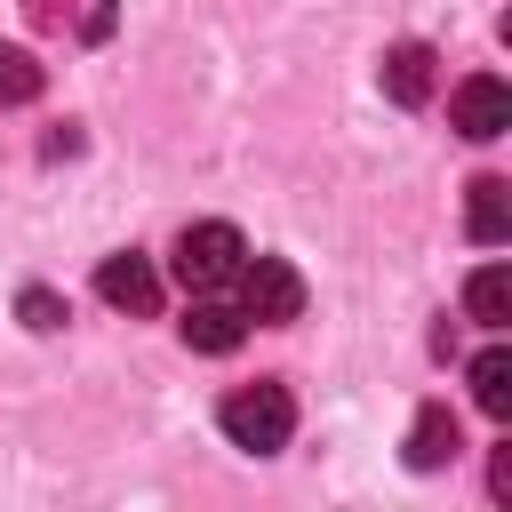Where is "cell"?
Segmentation results:
<instances>
[{
  "label": "cell",
  "mask_w": 512,
  "mask_h": 512,
  "mask_svg": "<svg viewBox=\"0 0 512 512\" xmlns=\"http://www.w3.org/2000/svg\"><path fill=\"white\" fill-rule=\"evenodd\" d=\"M216 424H224V440L232 448H248V456H272V448H288V432H296V392L288 384H240V392H224V408H216Z\"/></svg>",
  "instance_id": "6da1fadb"
},
{
  "label": "cell",
  "mask_w": 512,
  "mask_h": 512,
  "mask_svg": "<svg viewBox=\"0 0 512 512\" xmlns=\"http://www.w3.org/2000/svg\"><path fill=\"white\" fill-rule=\"evenodd\" d=\"M240 256H248V240H240L224 216H208V224H184V232H176V280H184V288H200V296L232 288Z\"/></svg>",
  "instance_id": "7a4b0ae2"
},
{
  "label": "cell",
  "mask_w": 512,
  "mask_h": 512,
  "mask_svg": "<svg viewBox=\"0 0 512 512\" xmlns=\"http://www.w3.org/2000/svg\"><path fill=\"white\" fill-rule=\"evenodd\" d=\"M232 288H240V312H248L256 328H288V320L304 312V272H296L288 256H240Z\"/></svg>",
  "instance_id": "3957f363"
},
{
  "label": "cell",
  "mask_w": 512,
  "mask_h": 512,
  "mask_svg": "<svg viewBox=\"0 0 512 512\" xmlns=\"http://www.w3.org/2000/svg\"><path fill=\"white\" fill-rule=\"evenodd\" d=\"M448 128H456V136H472V144H496V136L512 128V88H504L496 72L456 80V96H448Z\"/></svg>",
  "instance_id": "277c9868"
},
{
  "label": "cell",
  "mask_w": 512,
  "mask_h": 512,
  "mask_svg": "<svg viewBox=\"0 0 512 512\" xmlns=\"http://www.w3.org/2000/svg\"><path fill=\"white\" fill-rule=\"evenodd\" d=\"M96 296H104L112 312H128V320H152V312H160V272H152V256H136V248L104 256V264H96Z\"/></svg>",
  "instance_id": "5b68a950"
},
{
  "label": "cell",
  "mask_w": 512,
  "mask_h": 512,
  "mask_svg": "<svg viewBox=\"0 0 512 512\" xmlns=\"http://www.w3.org/2000/svg\"><path fill=\"white\" fill-rule=\"evenodd\" d=\"M376 80H384V96L392 104H432V88H440V56L424 48V40H392L384 48V64H376Z\"/></svg>",
  "instance_id": "8992f818"
},
{
  "label": "cell",
  "mask_w": 512,
  "mask_h": 512,
  "mask_svg": "<svg viewBox=\"0 0 512 512\" xmlns=\"http://www.w3.org/2000/svg\"><path fill=\"white\" fill-rule=\"evenodd\" d=\"M464 232H472L480 248H504V240H512V184H504V176H472V184H464Z\"/></svg>",
  "instance_id": "52a82bcc"
},
{
  "label": "cell",
  "mask_w": 512,
  "mask_h": 512,
  "mask_svg": "<svg viewBox=\"0 0 512 512\" xmlns=\"http://www.w3.org/2000/svg\"><path fill=\"white\" fill-rule=\"evenodd\" d=\"M240 336H248V312H240V304H216V296H200V304L184 312V344H192V352H208V360L240 352Z\"/></svg>",
  "instance_id": "ba28073f"
},
{
  "label": "cell",
  "mask_w": 512,
  "mask_h": 512,
  "mask_svg": "<svg viewBox=\"0 0 512 512\" xmlns=\"http://www.w3.org/2000/svg\"><path fill=\"white\" fill-rule=\"evenodd\" d=\"M456 456V416L432 400V408H416V424H408V472H440Z\"/></svg>",
  "instance_id": "9c48e42d"
},
{
  "label": "cell",
  "mask_w": 512,
  "mask_h": 512,
  "mask_svg": "<svg viewBox=\"0 0 512 512\" xmlns=\"http://www.w3.org/2000/svg\"><path fill=\"white\" fill-rule=\"evenodd\" d=\"M464 312H472L480 328H504V320H512V272H504V264H480V272L464 280Z\"/></svg>",
  "instance_id": "30bf717a"
},
{
  "label": "cell",
  "mask_w": 512,
  "mask_h": 512,
  "mask_svg": "<svg viewBox=\"0 0 512 512\" xmlns=\"http://www.w3.org/2000/svg\"><path fill=\"white\" fill-rule=\"evenodd\" d=\"M472 400H480V416H512V352L504 344H488L480 360H472Z\"/></svg>",
  "instance_id": "8fae6325"
},
{
  "label": "cell",
  "mask_w": 512,
  "mask_h": 512,
  "mask_svg": "<svg viewBox=\"0 0 512 512\" xmlns=\"http://www.w3.org/2000/svg\"><path fill=\"white\" fill-rule=\"evenodd\" d=\"M40 88H48L40 56H32V48H0V104H32Z\"/></svg>",
  "instance_id": "7c38bea8"
},
{
  "label": "cell",
  "mask_w": 512,
  "mask_h": 512,
  "mask_svg": "<svg viewBox=\"0 0 512 512\" xmlns=\"http://www.w3.org/2000/svg\"><path fill=\"white\" fill-rule=\"evenodd\" d=\"M16 312H24V328H40V336H48V328H64V296H56V288H24V296H16Z\"/></svg>",
  "instance_id": "4fadbf2b"
},
{
  "label": "cell",
  "mask_w": 512,
  "mask_h": 512,
  "mask_svg": "<svg viewBox=\"0 0 512 512\" xmlns=\"http://www.w3.org/2000/svg\"><path fill=\"white\" fill-rule=\"evenodd\" d=\"M72 8H80V0H24V16H32V24H40V32H56V24H64V16H72Z\"/></svg>",
  "instance_id": "5bb4252c"
},
{
  "label": "cell",
  "mask_w": 512,
  "mask_h": 512,
  "mask_svg": "<svg viewBox=\"0 0 512 512\" xmlns=\"http://www.w3.org/2000/svg\"><path fill=\"white\" fill-rule=\"evenodd\" d=\"M80 32H88V40H104V32H112V0H96V8L80 16Z\"/></svg>",
  "instance_id": "9a60e30c"
},
{
  "label": "cell",
  "mask_w": 512,
  "mask_h": 512,
  "mask_svg": "<svg viewBox=\"0 0 512 512\" xmlns=\"http://www.w3.org/2000/svg\"><path fill=\"white\" fill-rule=\"evenodd\" d=\"M488 488H496V496H512V448H496V464H488Z\"/></svg>",
  "instance_id": "2e32d148"
}]
</instances>
